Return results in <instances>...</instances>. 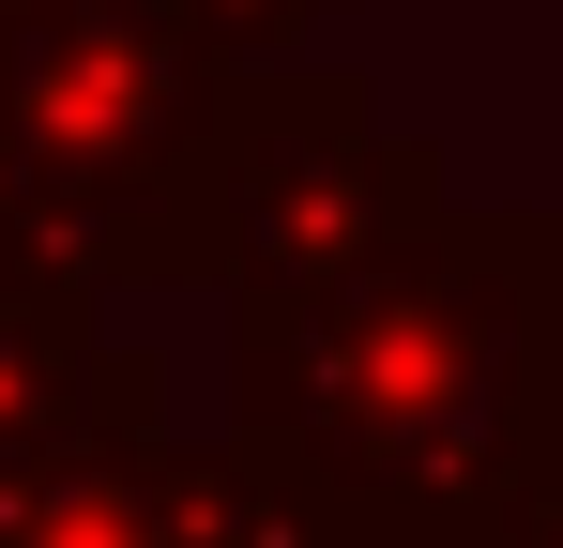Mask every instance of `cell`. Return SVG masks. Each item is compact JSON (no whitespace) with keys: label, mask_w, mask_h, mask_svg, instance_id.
<instances>
[{"label":"cell","mask_w":563,"mask_h":548,"mask_svg":"<svg viewBox=\"0 0 563 548\" xmlns=\"http://www.w3.org/2000/svg\"><path fill=\"white\" fill-rule=\"evenodd\" d=\"M533 518H563V503H533Z\"/></svg>","instance_id":"6da1fadb"}]
</instances>
